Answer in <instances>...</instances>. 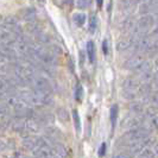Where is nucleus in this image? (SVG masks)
<instances>
[{
    "label": "nucleus",
    "instance_id": "393cba45",
    "mask_svg": "<svg viewBox=\"0 0 158 158\" xmlns=\"http://www.w3.org/2000/svg\"><path fill=\"white\" fill-rule=\"evenodd\" d=\"M150 101L152 105L158 107V90H155L152 94L150 95Z\"/></svg>",
    "mask_w": 158,
    "mask_h": 158
},
{
    "label": "nucleus",
    "instance_id": "f8f14e48",
    "mask_svg": "<svg viewBox=\"0 0 158 158\" xmlns=\"http://www.w3.org/2000/svg\"><path fill=\"white\" fill-rule=\"evenodd\" d=\"M118 113H119V107L118 105H113L110 110V119H111L112 126L114 127L117 124V119H118Z\"/></svg>",
    "mask_w": 158,
    "mask_h": 158
},
{
    "label": "nucleus",
    "instance_id": "9b49d317",
    "mask_svg": "<svg viewBox=\"0 0 158 158\" xmlns=\"http://www.w3.org/2000/svg\"><path fill=\"white\" fill-rule=\"evenodd\" d=\"M87 55L88 60L90 63L95 62V57H96V49H95V44L93 40H88L87 43Z\"/></svg>",
    "mask_w": 158,
    "mask_h": 158
},
{
    "label": "nucleus",
    "instance_id": "ddd939ff",
    "mask_svg": "<svg viewBox=\"0 0 158 158\" xmlns=\"http://www.w3.org/2000/svg\"><path fill=\"white\" fill-rule=\"evenodd\" d=\"M149 57H156L158 54V43L156 42H151V44L148 47L146 51H145Z\"/></svg>",
    "mask_w": 158,
    "mask_h": 158
},
{
    "label": "nucleus",
    "instance_id": "cd10ccee",
    "mask_svg": "<svg viewBox=\"0 0 158 158\" xmlns=\"http://www.w3.org/2000/svg\"><path fill=\"white\" fill-rule=\"evenodd\" d=\"M149 4H150L151 7H155L158 5V0H149Z\"/></svg>",
    "mask_w": 158,
    "mask_h": 158
},
{
    "label": "nucleus",
    "instance_id": "20e7f679",
    "mask_svg": "<svg viewBox=\"0 0 158 158\" xmlns=\"http://www.w3.org/2000/svg\"><path fill=\"white\" fill-rule=\"evenodd\" d=\"M140 115H127L121 123V127L123 128H135V127L139 126V124L143 123L144 120L139 118Z\"/></svg>",
    "mask_w": 158,
    "mask_h": 158
},
{
    "label": "nucleus",
    "instance_id": "473e14b6",
    "mask_svg": "<svg viewBox=\"0 0 158 158\" xmlns=\"http://www.w3.org/2000/svg\"><path fill=\"white\" fill-rule=\"evenodd\" d=\"M145 1H148V0H132V2H133V4H138V2H140V4H142V2H145Z\"/></svg>",
    "mask_w": 158,
    "mask_h": 158
},
{
    "label": "nucleus",
    "instance_id": "412c9836",
    "mask_svg": "<svg viewBox=\"0 0 158 158\" xmlns=\"http://www.w3.org/2000/svg\"><path fill=\"white\" fill-rule=\"evenodd\" d=\"M123 96L127 99V100H135L137 98V94H135V90H127V89H124L123 92Z\"/></svg>",
    "mask_w": 158,
    "mask_h": 158
},
{
    "label": "nucleus",
    "instance_id": "4468645a",
    "mask_svg": "<svg viewBox=\"0 0 158 158\" xmlns=\"http://www.w3.org/2000/svg\"><path fill=\"white\" fill-rule=\"evenodd\" d=\"M86 15L85 13H75L73 16V19H74V23L76 24L77 26H82L83 24L86 23Z\"/></svg>",
    "mask_w": 158,
    "mask_h": 158
},
{
    "label": "nucleus",
    "instance_id": "a211bd4d",
    "mask_svg": "<svg viewBox=\"0 0 158 158\" xmlns=\"http://www.w3.org/2000/svg\"><path fill=\"white\" fill-rule=\"evenodd\" d=\"M96 27H98V18L95 15H93L89 18V31L93 33V32H95Z\"/></svg>",
    "mask_w": 158,
    "mask_h": 158
},
{
    "label": "nucleus",
    "instance_id": "72a5a7b5",
    "mask_svg": "<svg viewBox=\"0 0 158 158\" xmlns=\"http://www.w3.org/2000/svg\"><path fill=\"white\" fill-rule=\"evenodd\" d=\"M152 80H157V81H158V70L153 74V79H152Z\"/></svg>",
    "mask_w": 158,
    "mask_h": 158
},
{
    "label": "nucleus",
    "instance_id": "aec40b11",
    "mask_svg": "<svg viewBox=\"0 0 158 158\" xmlns=\"http://www.w3.org/2000/svg\"><path fill=\"white\" fill-rule=\"evenodd\" d=\"M149 127L151 131L152 130H158V117L156 115V117H153V118L149 119V123H148V126Z\"/></svg>",
    "mask_w": 158,
    "mask_h": 158
},
{
    "label": "nucleus",
    "instance_id": "6ab92c4d",
    "mask_svg": "<svg viewBox=\"0 0 158 158\" xmlns=\"http://www.w3.org/2000/svg\"><path fill=\"white\" fill-rule=\"evenodd\" d=\"M139 156L144 158H153V157H156V153H155V151L150 150L149 148H145V149L139 153Z\"/></svg>",
    "mask_w": 158,
    "mask_h": 158
},
{
    "label": "nucleus",
    "instance_id": "bb28decb",
    "mask_svg": "<svg viewBox=\"0 0 158 158\" xmlns=\"http://www.w3.org/2000/svg\"><path fill=\"white\" fill-rule=\"evenodd\" d=\"M102 50L105 55H108V42L107 40H103L102 42Z\"/></svg>",
    "mask_w": 158,
    "mask_h": 158
},
{
    "label": "nucleus",
    "instance_id": "c85d7f7f",
    "mask_svg": "<svg viewBox=\"0 0 158 158\" xmlns=\"http://www.w3.org/2000/svg\"><path fill=\"white\" fill-rule=\"evenodd\" d=\"M153 151H155L156 156H158V143H155V145H153Z\"/></svg>",
    "mask_w": 158,
    "mask_h": 158
},
{
    "label": "nucleus",
    "instance_id": "c756f323",
    "mask_svg": "<svg viewBox=\"0 0 158 158\" xmlns=\"http://www.w3.org/2000/svg\"><path fill=\"white\" fill-rule=\"evenodd\" d=\"M96 4H98V7H99V8H101V7H102L103 0H96Z\"/></svg>",
    "mask_w": 158,
    "mask_h": 158
},
{
    "label": "nucleus",
    "instance_id": "f257e3e1",
    "mask_svg": "<svg viewBox=\"0 0 158 158\" xmlns=\"http://www.w3.org/2000/svg\"><path fill=\"white\" fill-rule=\"evenodd\" d=\"M151 130L146 126H137L135 128H131L128 132H126L118 142L119 144H124L125 146H128L130 144L137 142H143L150 135Z\"/></svg>",
    "mask_w": 158,
    "mask_h": 158
},
{
    "label": "nucleus",
    "instance_id": "f03ea898",
    "mask_svg": "<svg viewBox=\"0 0 158 158\" xmlns=\"http://www.w3.org/2000/svg\"><path fill=\"white\" fill-rule=\"evenodd\" d=\"M155 20H156V18L153 15H143V17H140L137 20V26H135V31L146 33L150 29L153 27Z\"/></svg>",
    "mask_w": 158,
    "mask_h": 158
},
{
    "label": "nucleus",
    "instance_id": "f704fd0d",
    "mask_svg": "<svg viewBox=\"0 0 158 158\" xmlns=\"http://www.w3.org/2000/svg\"><path fill=\"white\" fill-rule=\"evenodd\" d=\"M155 68H156V69L158 70V57L156 58V60H155Z\"/></svg>",
    "mask_w": 158,
    "mask_h": 158
},
{
    "label": "nucleus",
    "instance_id": "423d86ee",
    "mask_svg": "<svg viewBox=\"0 0 158 158\" xmlns=\"http://www.w3.org/2000/svg\"><path fill=\"white\" fill-rule=\"evenodd\" d=\"M152 92H153V87L150 82H145L138 88V95L143 96L144 100H149V96L152 94Z\"/></svg>",
    "mask_w": 158,
    "mask_h": 158
},
{
    "label": "nucleus",
    "instance_id": "a878e982",
    "mask_svg": "<svg viewBox=\"0 0 158 158\" xmlns=\"http://www.w3.org/2000/svg\"><path fill=\"white\" fill-rule=\"evenodd\" d=\"M106 143H102L101 144V146H100V149H99V156L100 157H102V156H105V153H106Z\"/></svg>",
    "mask_w": 158,
    "mask_h": 158
},
{
    "label": "nucleus",
    "instance_id": "c9c22d12",
    "mask_svg": "<svg viewBox=\"0 0 158 158\" xmlns=\"http://www.w3.org/2000/svg\"><path fill=\"white\" fill-rule=\"evenodd\" d=\"M1 20H2V18H1V16H0V22H1Z\"/></svg>",
    "mask_w": 158,
    "mask_h": 158
},
{
    "label": "nucleus",
    "instance_id": "f3484780",
    "mask_svg": "<svg viewBox=\"0 0 158 158\" xmlns=\"http://www.w3.org/2000/svg\"><path fill=\"white\" fill-rule=\"evenodd\" d=\"M75 99L79 102H81L82 99H83V87H82L81 83H77V86L75 88Z\"/></svg>",
    "mask_w": 158,
    "mask_h": 158
},
{
    "label": "nucleus",
    "instance_id": "7ed1b4c3",
    "mask_svg": "<svg viewBox=\"0 0 158 158\" xmlns=\"http://www.w3.org/2000/svg\"><path fill=\"white\" fill-rule=\"evenodd\" d=\"M145 61V57L143 55H135L132 56V57H130L128 60L125 61V63H124V68L127 69V70H135V68L139 65V64H142L143 62Z\"/></svg>",
    "mask_w": 158,
    "mask_h": 158
},
{
    "label": "nucleus",
    "instance_id": "0eeeda50",
    "mask_svg": "<svg viewBox=\"0 0 158 158\" xmlns=\"http://www.w3.org/2000/svg\"><path fill=\"white\" fill-rule=\"evenodd\" d=\"M139 82H138V80L135 79V77H127V79L124 80V82H123V88L124 89H127V90H138V88H139Z\"/></svg>",
    "mask_w": 158,
    "mask_h": 158
},
{
    "label": "nucleus",
    "instance_id": "dca6fc26",
    "mask_svg": "<svg viewBox=\"0 0 158 158\" xmlns=\"http://www.w3.org/2000/svg\"><path fill=\"white\" fill-rule=\"evenodd\" d=\"M73 118H74V125H75V130H76V132L80 133L81 132V119L79 117V113L76 110H74L73 111Z\"/></svg>",
    "mask_w": 158,
    "mask_h": 158
},
{
    "label": "nucleus",
    "instance_id": "6e6552de",
    "mask_svg": "<svg viewBox=\"0 0 158 158\" xmlns=\"http://www.w3.org/2000/svg\"><path fill=\"white\" fill-rule=\"evenodd\" d=\"M135 26H137V22H135L133 18H126L123 23L120 24V30L123 32H130L132 30H135Z\"/></svg>",
    "mask_w": 158,
    "mask_h": 158
},
{
    "label": "nucleus",
    "instance_id": "39448f33",
    "mask_svg": "<svg viewBox=\"0 0 158 158\" xmlns=\"http://www.w3.org/2000/svg\"><path fill=\"white\" fill-rule=\"evenodd\" d=\"M135 44V38L133 37H128V38H121L120 40H118L117 43V50L118 51H126L128 49L133 48Z\"/></svg>",
    "mask_w": 158,
    "mask_h": 158
},
{
    "label": "nucleus",
    "instance_id": "4be33fe9",
    "mask_svg": "<svg viewBox=\"0 0 158 158\" xmlns=\"http://www.w3.org/2000/svg\"><path fill=\"white\" fill-rule=\"evenodd\" d=\"M150 7H151L150 4H148V2H142L140 8H139V13H140V15H148V12L151 10Z\"/></svg>",
    "mask_w": 158,
    "mask_h": 158
},
{
    "label": "nucleus",
    "instance_id": "1a4fd4ad",
    "mask_svg": "<svg viewBox=\"0 0 158 158\" xmlns=\"http://www.w3.org/2000/svg\"><path fill=\"white\" fill-rule=\"evenodd\" d=\"M130 111L135 115H142L145 112V108H144L143 102H140V101H132L130 103Z\"/></svg>",
    "mask_w": 158,
    "mask_h": 158
},
{
    "label": "nucleus",
    "instance_id": "2eb2a0df",
    "mask_svg": "<svg viewBox=\"0 0 158 158\" xmlns=\"http://www.w3.org/2000/svg\"><path fill=\"white\" fill-rule=\"evenodd\" d=\"M157 106H155V105H151V106H149L146 110H145V117L148 119H151L153 118V117H156L157 115Z\"/></svg>",
    "mask_w": 158,
    "mask_h": 158
},
{
    "label": "nucleus",
    "instance_id": "9d476101",
    "mask_svg": "<svg viewBox=\"0 0 158 158\" xmlns=\"http://www.w3.org/2000/svg\"><path fill=\"white\" fill-rule=\"evenodd\" d=\"M133 71H135V74H138V75H143L145 73H152V64L149 61H144Z\"/></svg>",
    "mask_w": 158,
    "mask_h": 158
},
{
    "label": "nucleus",
    "instance_id": "5701e85b",
    "mask_svg": "<svg viewBox=\"0 0 158 158\" xmlns=\"http://www.w3.org/2000/svg\"><path fill=\"white\" fill-rule=\"evenodd\" d=\"M76 5L81 10H85V8H88V6L90 5V0H77Z\"/></svg>",
    "mask_w": 158,
    "mask_h": 158
},
{
    "label": "nucleus",
    "instance_id": "7c9ffc66",
    "mask_svg": "<svg viewBox=\"0 0 158 158\" xmlns=\"http://www.w3.org/2000/svg\"><path fill=\"white\" fill-rule=\"evenodd\" d=\"M153 16H155V18L157 17V19H158V5H157V6H155V12H153Z\"/></svg>",
    "mask_w": 158,
    "mask_h": 158
},
{
    "label": "nucleus",
    "instance_id": "b1692460",
    "mask_svg": "<svg viewBox=\"0 0 158 158\" xmlns=\"http://www.w3.org/2000/svg\"><path fill=\"white\" fill-rule=\"evenodd\" d=\"M52 151L56 152L57 155H60V156H64V155H65V149H64L63 145H61V144H57L55 146V149Z\"/></svg>",
    "mask_w": 158,
    "mask_h": 158
},
{
    "label": "nucleus",
    "instance_id": "2f4dec72",
    "mask_svg": "<svg viewBox=\"0 0 158 158\" xmlns=\"http://www.w3.org/2000/svg\"><path fill=\"white\" fill-rule=\"evenodd\" d=\"M152 33H153V35H158V23H157V25H156V27H153Z\"/></svg>",
    "mask_w": 158,
    "mask_h": 158
}]
</instances>
